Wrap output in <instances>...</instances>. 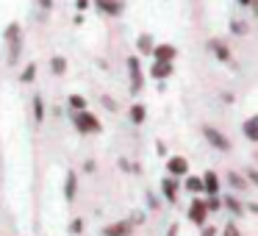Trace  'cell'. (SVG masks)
Wrapping results in <instances>:
<instances>
[{"instance_id":"1","label":"cell","mask_w":258,"mask_h":236,"mask_svg":"<svg viewBox=\"0 0 258 236\" xmlns=\"http://www.w3.org/2000/svg\"><path fill=\"white\" fill-rule=\"evenodd\" d=\"M70 120H73V125H75L78 134H100L103 131L100 120H97L89 108H86V111H70Z\"/></svg>"},{"instance_id":"2","label":"cell","mask_w":258,"mask_h":236,"mask_svg":"<svg viewBox=\"0 0 258 236\" xmlns=\"http://www.w3.org/2000/svg\"><path fill=\"white\" fill-rule=\"evenodd\" d=\"M128 75H131V92H142V86H145V75H142V62L136 56L128 58Z\"/></svg>"},{"instance_id":"3","label":"cell","mask_w":258,"mask_h":236,"mask_svg":"<svg viewBox=\"0 0 258 236\" xmlns=\"http://www.w3.org/2000/svg\"><path fill=\"white\" fill-rule=\"evenodd\" d=\"M203 136H206V139L211 142V145L217 147V150H222V153H228V150H230L228 136H225L219 128H211V125H206V128H203Z\"/></svg>"},{"instance_id":"4","label":"cell","mask_w":258,"mask_h":236,"mask_svg":"<svg viewBox=\"0 0 258 236\" xmlns=\"http://www.w3.org/2000/svg\"><path fill=\"white\" fill-rule=\"evenodd\" d=\"M189 219L195 225H206V219H208V206H206V200H200V197H195L191 200V206H189Z\"/></svg>"},{"instance_id":"5","label":"cell","mask_w":258,"mask_h":236,"mask_svg":"<svg viewBox=\"0 0 258 236\" xmlns=\"http://www.w3.org/2000/svg\"><path fill=\"white\" fill-rule=\"evenodd\" d=\"M167 172L172 175V178H183V175H189V161H186L183 156H169L167 158Z\"/></svg>"},{"instance_id":"6","label":"cell","mask_w":258,"mask_h":236,"mask_svg":"<svg viewBox=\"0 0 258 236\" xmlns=\"http://www.w3.org/2000/svg\"><path fill=\"white\" fill-rule=\"evenodd\" d=\"M131 233H134V222L131 219H117V222L103 228V236H131Z\"/></svg>"},{"instance_id":"7","label":"cell","mask_w":258,"mask_h":236,"mask_svg":"<svg viewBox=\"0 0 258 236\" xmlns=\"http://www.w3.org/2000/svg\"><path fill=\"white\" fill-rule=\"evenodd\" d=\"M92 3H95V6L106 14V17H119V14H122V9H125L122 0H92Z\"/></svg>"},{"instance_id":"8","label":"cell","mask_w":258,"mask_h":236,"mask_svg":"<svg viewBox=\"0 0 258 236\" xmlns=\"http://www.w3.org/2000/svg\"><path fill=\"white\" fill-rule=\"evenodd\" d=\"M75 195H78V172H75V169H67V178H64V200L73 203Z\"/></svg>"},{"instance_id":"9","label":"cell","mask_w":258,"mask_h":236,"mask_svg":"<svg viewBox=\"0 0 258 236\" xmlns=\"http://www.w3.org/2000/svg\"><path fill=\"white\" fill-rule=\"evenodd\" d=\"M169 75H172V62H156V58H153V64H150V78L167 81Z\"/></svg>"},{"instance_id":"10","label":"cell","mask_w":258,"mask_h":236,"mask_svg":"<svg viewBox=\"0 0 258 236\" xmlns=\"http://www.w3.org/2000/svg\"><path fill=\"white\" fill-rule=\"evenodd\" d=\"M153 58H156V62H175V58H178V47L175 45H156Z\"/></svg>"},{"instance_id":"11","label":"cell","mask_w":258,"mask_h":236,"mask_svg":"<svg viewBox=\"0 0 258 236\" xmlns=\"http://www.w3.org/2000/svg\"><path fill=\"white\" fill-rule=\"evenodd\" d=\"M161 192H164V197H167L169 203H175L178 200V181H175L172 175H167V178L161 181Z\"/></svg>"},{"instance_id":"12","label":"cell","mask_w":258,"mask_h":236,"mask_svg":"<svg viewBox=\"0 0 258 236\" xmlns=\"http://www.w3.org/2000/svg\"><path fill=\"white\" fill-rule=\"evenodd\" d=\"M136 50L145 53V56H153V50H156V42H153L150 34H142L139 39H136Z\"/></svg>"},{"instance_id":"13","label":"cell","mask_w":258,"mask_h":236,"mask_svg":"<svg viewBox=\"0 0 258 236\" xmlns=\"http://www.w3.org/2000/svg\"><path fill=\"white\" fill-rule=\"evenodd\" d=\"M145 120H147L145 103H134V106H131V123H134V125H142Z\"/></svg>"},{"instance_id":"14","label":"cell","mask_w":258,"mask_h":236,"mask_svg":"<svg viewBox=\"0 0 258 236\" xmlns=\"http://www.w3.org/2000/svg\"><path fill=\"white\" fill-rule=\"evenodd\" d=\"M203 186H206L208 195H219V178H217V172H206V175H203Z\"/></svg>"},{"instance_id":"15","label":"cell","mask_w":258,"mask_h":236,"mask_svg":"<svg viewBox=\"0 0 258 236\" xmlns=\"http://www.w3.org/2000/svg\"><path fill=\"white\" fill-rule=\"evenodd\" d=\"M9 45V64H17L20 62V53H23V39H14V42H6Z\"/></svg>"},{"instance_id":"16","label":"cell","mask_w":258,"mask_h":236,"mask_svg":"<svg viewBox=\"0 0 258 236\" xmlns=\"http://www.w3.org/2000/svg\"><path fill=\"white\" fill-rule=\"evenodd\" d=\"M67 106H70V111H86V108H89V103H86L84 95H70L67 97Z\"/></svg>"},{"instance_id":"17","label":"cell","mask_w":258,"mask_h":236,"mask_svg":"<svg viewBox=\"0 0 258 236\" xmlns=\"http://www.w3.org/2000/svg\"><path fill=\"white\" fill-rule=\"evenodd\" d=\"M208 47H211V50L217 53V58H219V62L230 64V53H228V47H225V45H222V42H219V39H211V45H208Z\"/></svg>"},{"instance_id":"18","label":"cell","mask_w":258,"mask_h":236,"mask_svg":"<svg viewBox=\"0 0 258 236\" xmlns=\"http://www.w3.org/2000/svg\"><path fill=\"white\" fill-rule=\"evenodd\" d=\"M36 81V64H25L23 70H20V84H34Z\"/></svg>"},{"instance_id":"19","label":"cell","mask_w":258,"mask_h":236,"mask_svg":"<svg viewBox=\"0 0 258 236\" xmlns=\"http://www.w3.org/2000/svg\"><path fill=\"white\" fill-rule=\"evenodd\" d=\"M34 120L36 123H45V97L42 95H34Z\"/></svg>"},{"instance_id":"20","label":"cell","mask_w":258,"mask_h":236,"mask_svg":"<svg viewBox=\"0 0 258 236\" xmlns=\"http://www.w3.org/2000/svg\"><path fill=\"white\" fill-rule=\"evenodd\" d=\"M241 131H244V136H247V139H250V142H255V145H258V123H255V120L250 117L244 125H241Z\"/></svg>"},{"instance_id":"21","label":"cell","mask_w":258,"mask_h":236,"mask_svg":"<svg viewBox=\"0 0 258 236\" xmlns=\"http://www.w3.org/2000/svg\"><path fill=\"white\" fill-rule=\"evenodd\" d=\"M50 73L53 75H64V73H67V58H64V56H53L50 58Z\"/></svg>"},{"instance_id":"22","label":"cell","mask_w":258,"mask_h":236,"mask_svg":"<svg viewBox=\"0 0 258 236\" xmlns=\"http://www.w3.org/2000/svg\"><path fill=\"white\" fill-rule=\"evenodd\" d=\"M14 39H23V28H20V23H12L6 28V34H3V42H14Z\"/></svg>"},{"instance_id":"23","label":"cell","mask_w":258,"mask_h":236,"mask_svg":"<svg viewBox=\"0 0 258 236\" xmlns=\"http://www.w3.org/2000/svg\"><path fill=\"white\" fill-rule=\"evenodd\" d=\"M186 189L189 192H195V195H203V192H206V186H203V178H186Z\"/></svg>"},{"instance_id":"24","label":"cell","mask_w":258,"mask_h":236,"mask_svg":"<svg viewBox=\"0 0 258 236\" xmlns=\"http://www.w3.org/2000/svg\"><path fill=\"white\" fill-rule=\"evenodd\" d=\"M222 206H225V208H230L233 214H241V211H244V206H241V203L236 200V197H225V200H222Z\"/></svg>"},{"instance_id":"25","label":"cell","mask_w":258,"mask_h":236,"mask_svg":"<svg viewBox=\"0 0 258 236\" xmlns=\"http://www.w3.org/2000/svg\"><path fill=\"white\" fill-rule=\"evenodd\" d=\"M228 181H230V186H236L239 192H241V189H247V178H241L239 172H230V175H228Z\"/></svg>"},{"instance_id":"26","label":"cell","mask_w":258,"mask_h":236,"mask_svg":"<svg viewBox=\"0 0 258 236\" xmlns=\"http://www.w3.org/2000/svg\"><path fill=\"white\" fill-rule=\"evenodd\" d=\"M67 230H70V233H73V236H78V233H84V219H81V217H75V219H73V222H70V225H67Z\"/></svg>"},{"instance_id":"27","label":"cell","mask_w":258,"mask_h":236,"mask_svg":"<svg viewBox=\"0 0 258 236\" xmlns=\"http://www.w3.org/2000/svg\"><path fill=\"white\" fill-rule=\"evenodd\" d=\"M100 100H103V106H106L108 111H117V108H119V106H117V100H114V97H108V95H103Z\"/></svg>"},{"instance_id":"28","label":"cell","mask_w":258,"mask_h":236,"mask_svg":"<svg viewBox=\"0 0 258 236\" xmlns=\"http://www.w3.org/2000/svg\"><path fill=\"white\" fill-rule=\"evenodd\" d=\"M206 206H208V211H217V208L222 206V200H219L217 195H211V197H208V200H206Z\"/></svg>"},{"instance_id":"29","label":"cell","mask_w":258,"mask_h":236,"mask_svg":"<svg viewBox=\"0 0 258 236\" xmlns=\"http://www.w3.org/2000/svg\"><path fill=\"white\" fill-rule=\"evenodd\" d=\"M222 236H239V228H236L233 222H228V225H225V230H222Z\"/></svg>"},{"instance_id":"30","label":"cell","mask_w":258,"mask_h":236,"mask_svg":"<svg viewBox=\"0 0 258 236\" xmlns=\"http://www.w3.org/2000/svg\"><path fill=\"white\" fill-rule=\"evenodd\" d=\"M131 222L142 225V222H145V211H134V214H131Z\"/></svg>"},{"instance_id":"31","label":"cell","mask_w":258,"mask_h":236,"mask_svg":"<svg viewBox=\"0 0 258 236\" xmlns=\"http://www.w3.org/2000/svg\"><path fill=\"white\" fill-rule=\"evenodd\" d=\"M230 31H233V34H247V25L244 23H230Z\"/></svg>"},{"instance_id":"32","label":"cell","mask_w":258,"mask_h":236,"mask_svg":"<svg viewBox=\"0 0 258 236\" xmlns=\"http://www.w3.org/2000/svg\"><path fill=\"white\" fill-rule=\"evenodd\" d=\"M200 236H217V228H214V225H203Z\"/></svg>"},{"instance_id":"33","label":"cell","mask_w":258,"mask_h":236,"mask_svg":"<svg viewBox=\"0 0 258 236\" xmlns=\"http://www.w3.org/2000/svg\"><path fill=\"white\" fill-rule=\"evenodd\" d=\"M89 3H92V0H75V9H78V12H86Z\"/></svg>"},{"instance_id":"34","label":"cell","mask_w":258,"mask_h":236,"mask_svg":"<svg viewBox=\"0 0 258 236\" xmlns=\"http://www.w3.org/2000/svg\"><path fill=\"white\" fill-rule=\"evenodd\" d=\"M247 181H250V184H255V186H258V172H255V169H247Z\"/></svg>"},{"instance_id":"35","label":"cell","mask_w":258,"mask_h":236,"mask_svg":"<svg viewBox=\"0 0 258 236\" xmlns=\"http://www.w3.org/2000/svg\"><path fill=\"white\" fill-rule=\"evenodd\" d=\"M36 3H39V9H45V12L53 9V0H36Z\"/></svg>"},{"instance_id":"36","label":"cell","mask_w":258,"mask_h":236,"mask_svg":"<svg viewBox=\"0 0 258 236\" xmlns=\"http://www.w3.org/2000/svg\"><path fill=\"white\" fill-rule=\"evenodd\" d=\"M156 153L158 156H167V145H164V142H156Z\"/></svg>"},{"instance_id":"37","label":"cell","mask_w":258,"mask_h":236,"mask_svg":"<svg viewBox=\"0 0 258 236\" xmlns=\"http://www.w3.org/2000/svg\"><path fill=\"white\" fill-rule=\"evenodd\" d=\"M73 23H75V25H84V14L78 12V14H75V17H73Z\"/></svg>"},{"instance_id":"38","label":"cell","mask_w":258,"mask_h":236,"mask_svg":"<svg viewBox=\"0 0 258 236\" xmlns=\"http://www.w3.org/2000/svg\"><path fill=\"white\" fill-rule=\"evenodd\" d=\"M147 203H150V208H158V200L153 195H147Z\"/></svg>"},{"instance_id":"39","label":"cell","mask_w":258,"mask_h":236,"mask_svg":"<svg viewBox=\"0 0 258 236\" xmlns=\"http://www.w3.org/2000/svg\"><path fill=\"white\" fill-rule=\"evenodd\" d=\"M167 236H178V225H169V233Z\"/></svg>"},{"instance_id":"40","label":"cell","mask_w":258,"mask_h":236,"mask_svg":"<svg viewBox=\"0 0 258 236\" xmlns=\"http://www.w3.org/2000/svg\"><path fill=\"white\" fill-rule=\"evenodd\" d=\"M247 208H250V211H255V214H258V203H250V206H247Z\"/></svg>"},{"instance_id":"41","label":"cell","mask_w":258,"mask_h":236,"mask_svg":"<svg viewBox=\"0 0 258 236\" xmlns=\"http://www.w3.org/2000/svg\"><path fill=\"white\" fill-rule=\"evenodd\" d=\"M239 3H241V6H250V3H252V0H239Z\"/></svg>"},{"instance_id":"42","label":"cell","mask_w":258,"mask_h":236,"mask_svg":"<svg viewBox=\"0 0 258 236\" xmlns=\"http://www.w3.org/2000/svg\"><path fill=\"white\" fill-rule=\"evenodd\" d=\"M252 120H255V123H258V114H255V117H252Z\"/></svg>"}]
</instances>
